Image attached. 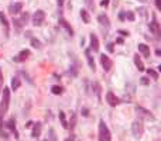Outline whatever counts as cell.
Wrapping results in <instances>:
<instances>
[{
	"label": "cell",
	"instance_id": "1",
	"mask_svg": "<svg viewBox=\"0 0 161 141\" xmlns=\"http://www.w3.org/2000/svg\"><path fill=\"white\" fill-rule=\"evenodd\" d=\"M112 140V134L109 127L106 126V123L103 120L99 122V141H110Z\"/></svg>",
	"mask_w": 161,
	"mask_h": 141
},
{
	"label": "cell",
	"instance_id": "2",
	"mask_svg": "<svg viewBox=\"0 0 161 141\" xmlns=\"http://www.w3.org/2000/svg\"><path fill=\"white\" fill-rule=\"evenodd\" d=\"M132 133L136 138H141L143 134H144V124H143L141 118H137L134 120L133 124H132Z\"/></svg>",
	"mask_w": 161,
	"mask_h": 141
},
{
	"label": "cell",
	"instance_id": "3",
	"mask_svg": "<svg viewBox=\"0 0 161 141\" xmlns=\"http://www.w3.org/2000/svg\"><path fill=\"white\" fill-rule=\"evenodd\" d=\"M10 106V89L9 88H3V93H2V102H0V109L5 114L9 110Z\"/></svg>",
	"mask_w": 161,
	"mask_h": 141
},
{
	"label": "cell",
	"instance_id": "4",
	"mask_svg": "<svg viewBox=\"0 0 161 141\" xmlns=\"http://www.w3.org/2000/svg\"><path fill=\"white\" fill-rule=\"evenodd\" d=\"M44 20H45V13H44V10H37L36 13L33 14L31 23L34 24L36 27H38V26H41V24L44 23Z\"/></svg>",
	"mask_w": 161,
	"mask_h": 141
},
{
	"label": "cell",
	"instance_id": "5",
	"mask_svg": "<svg viewBox=\"0 0 161 141\" xmlns=\"http://www.w3.org/2000/svg\"><path fill=\"white\" fill-rule=\"evenodd\" d=\"M0 24H2V27L5 30V35L6 37H9L10 35V23L7 17H6V14L3 11H0Z\"/></svg>",
	"mask_w": 161,
	"mask_h": 141
},
{
	"label": "cell",
	"instance_id": "6",
	"mask_svg": "<svg viewBox=\"0 0 161 141\" xmlns=\"http://www.w3.org/2000/svg\"><path fill=\"white\" fill-rule=\"evenodd\" d=\"M148 28H150V31H151L153 34H156L157 37H160L161 35V28H160V23L157 21L156 16H153V21L150 24H148Z\"/></svg>",
	"mask_w": 161,
	"mask_h": 141
},
{
	"label": "cell",
	"instance_id": "7",
	"mask_svg": "<svg viewBox=\"0 0 161 141\" xmlns=\"http://www.w3.org/2000/svg\"><path fill=\"white\" fill-rule=\"evenodd\" d=\"M101 64H102V66H103V70H105V72H109V70L112 69V66H113L112 59L107 55H105V54L101 55Z\"/></svg>",
	"mask_w": 161,
	"mask_h": 141
},
{
	"label": "cell",
	"instance_id": "8",
	"mask_svg": "<svg viewBox=\"0 0 161 141\" xmlns=\"http://www.w3.org/2000/svg\"><path fill=\"white\" fill-rule=\"evenodd\" d=\"M106 102L110 104V106H117V104H120L122 102H120V99L116 96L112 90H109V92H106Z\"/></svg>",
	"mask_w": 161,
	"mask_h": 141
},
{
	"label": "cell",
	"instance_id": "9",
	"mask_svg": "<svg viewBox=\"0 0 161 141\" xmlns=\"http://www.w3.org/2000/svg\"><path fill=\"white\" fill-rule=\"evenodd\" d=\"M136 113L138 114V117H144V118H154V116L151 114V112L150 110H147V109L141 107V106H137L136 107Z\"/></svg>",
	"mask_w": 161,
	"mask_h": 141
},
{
	"label": "cell",
	"instance_id": "10",
	"mask_svg": "<svg viewBox=\"0 0 161 141\" xmlns=\"http://www.w3.org/2000/svg\"><path fill=\"white\" fill-rule=\"evenodd\" d=\"M58 23H60V26L62 28H65V31L69 34V35H74V28L71 27V24L67 21V20L64 19V17H60V20H58Z\"/></svg>",
	"mask_w": 161,
	"mask_h": 141
},
{
	"label": "cell",
	"instance_id": "11",
	"mask_svg": "<svg viewBox=\"0 0 161 141\" xmlns=\"http://www.w3.org/2000/svg\"><path fill=\"white\" fill-rule=\"evenodd\" d=\"M31 55V52H30V50H23V51L20 52L19 55L17 56H14L13 58V61L14 62H23V61H26L28 56Z\"/></svg>",
	"mask_w": 161,
	"mask_h": 141
},
{
	"label": "cell",
	"instance_id": "12",
	"mask_svg": "<svg viewBox=\"0 0 161 141\" xmlns=\"http://www.w3.org/2000/svg\"><path fill=\"white\" fill-rule=\"evenodd\" d=\"M85 56H86V61L89 64V68L95 72L96 70V64H95V59H93L92 54H91V50H85Z\"/></svg>",
	"mask_w": 161,
	"mask_h": 141
},
{
	"label": "cell",
	"instance_id": "13",
	"mask_svg": "<svg viewBox=\"0 0 161 141\" xmlns=\"http://www.w3.org/2000/svg\"><path fill=\"white\" fill-rule=\"evenodd\" d=\"M89 41H91V50H93L95 52L99 51V40H98L96 34H91L89 35Z\"/></svg>",
	"mask_w": 161,
	"mask_h": 141
},
{
	"label": "cell",
	"instance_id": "14",
	"mask_svg": "<svg viewBox=\"0 0 161 141\" xmlns=\"http://www.w3.org/2000/svg\"><path fill=\"white\" fill-rule=\"evenodd\" d=\"M138 48V51L143 54V56H146V58H150V54H151V51H150V47H148L147 44H138L137 45Z\"/></svg>",
	"mask_w": 161,
	"mask_h": 141
},
{
	"label": "cell",
	"instance_id": "15",
	"mask_svg": "<svg viewBox=\"0 0 161 141\" xmlns=\"http://www.w3.org/2000/svg\"><path fill=\"white\" fill-rule=\"evenodd\" d=\"M23 11V3H14V4H11L10 6V13L13 14H19V13H21Z\"/></svg>",
	"mask_w": 161,
	"mask_h": 141
},
{
	"label": "cell",
	"instance_id": "16",
	"mask_svg": "<svg viewBox=\"0 0 161 141\" xmlns=\"http://www.w3.org/2000/svg\"><path fill=\"white\" fill-rule=\"evenodd\" d=\"M41 128H42V124H41V123H34V124H33L31 136L34 137V138H37V137L41 134Z\"/></svg>",
	"mask_w": 161,
	"mask_h": 141
},
{
	"label": "cell",
	"instance_id": "17",
	"mask_svg": "<svg viewBox=\"0 0 161 141\" xmlns=\"http://www.w3.org/2000/svg\"><path fill=\"white\" fill-rule=\"evenodd\" d=\"M98 21L101 23V26H105V27H109L110 26V20L106 14H99L98 16Z\"/></svg>",
	"mask_w": 161,
	"mask_h": 141
},
{
	"label": "cell",
	"instance_id": "18",
	"mask_svg": "<svg viewBox=\"0 0 161 141\" xmlns=\"http://www.w3.org/2000/svg\"><path fill=\"white\" fill-rule=\"evenodd\" d=\"M133 59H134V65L137 66V69L140 70V72H143V70L146 69V68H144V64H143V61H141V58L138 56V54H136V55L133 56Z\"/></svg>",
	"mask_w": 161,
	"mask_h": 141
},
{
	"label": "cell",
	"instance_id": "19",
	"mask_svg": "<svg viewBox=\"0 0 161 141\" xmlns=\"http://www.w3.org/2000/svg\"><path fill=\"white\" fill-rule=\"evenodd\" d=\"M6 126H7L9 130H11V131L16 134V138H19V134H17V130H16V120H14V118H10L9 122L6 123Z\"/></svg>",
	"mask_w": 161,
	"mask_h": 141
},
{
	"label": "cell",
	"instance_id": "20",
	"mask_svg": "<svg viewBox=\"0 0 161 141\" xmlns=\"http://www.w3.org/2000/svg\"><path fill=\"white\" fill-rule=\"evenodd\" d=\"M75 126H76V113L71 112V118H69V122H68V128L74 130Z\"/></svg>",
	"mask_w": 161,
	"mask_h": 141
},
{
	"label": "cell",
	"instance_id": "21",
	"mask_svg": "<svg viewBox=\"0 0 161 141\" xmlns=\"http://www.w3.org/2000/svg\"><path fill=\"white\" fill-rule=\"evenodd\" d=\"M81 17H82V20H83V23L85 24L91 23V16H89V11H88V10H85V9L81 10Z\"/></svg>",
	"mask_w": 161,
	"mask_h": 141
},
{
	"label": "cell",
	"instance_id": "22",
	"mask_svg": "<svg viewBox=\"0 0 161 141\" xmlns=\"http://www.w3.org/2000/svg\"><path fill=\"white\" fill-rule=\"evenodd\" d=\"M21 86V80H20L19 76H14L13 79H11V89L13 90H17Z\"/></svg>",
	"mask_w": 161,
	"mask_h": 141
},
{
	"label": "cell",
	"instance_id": "23",
	"mask_svg": "<svg viewBox=\"0 0 161 141\" xmlns=\"http://www.w3.org/2000/svg\"><path fill=\"white\" fill-rule=\"evenodd\" d=\"M58 117H60V122H61V124H62V127H64V128H68V122H67V117H65V112L60 110Z\"/></svg>",
	"mask_w": 161,
	"mask_h": 141
},
{
	"label": "cell",
	"instance_id": "24",
	"mask_svg": "<svg viewBox=\"0 0 161 141\" xmlns=\"http://www.w3.org/2000/svg\"><path fill=\"white\" fill-rule=\"evenodd\" d=\"M51 93L52 94H62L64 93V88L62 86H58V85H54L51 88Z\"/></svg>",
	"mask_w": 161,
	"mask_h": 141
},
{
	"label": "cell",
	"instance_id": "25",
	"mask_svg": "<svg viewBox=\"0 0 161 141\" xmlns=\"http://www.w3.org/2000/svg\"><path fill=\"white\" fill-rule=\"evenodd\" d=\"M147 75L151 76V79H154V80L158 79V72H157L156 69H151V68H150V69H147Z\"/></svg>",
	"mask_w": 161,
	"mask_h": 141
},
{
	"label": "cell",
	"instance_id": "26",
	"mask_svg": "<svg viewBox=\"0 0 161 141\" xmlns=\"http://www.w3.org/2000/svg\"><path fill=\"white\" fill-rule=\"evenodd\" d=\"M93 90H95V93L98 94V99L101 100V90H102V88H101V85L98 83V82H95V83H93Z\"/></svg>",
	"mask_w": 161,
	"mask_h": 141
},
{
	"label": "cell",
	"instance_id": "27",
	"mask_svg": "<svg viewBox=\"0 0 161 141\" xmlns=\"http://www.w3.org/2000/svg\"><path fill=\"white\" fill-rule=\"evenodd\" d=\"M31 45L34 48H37V50H40V48L42 47V45H41V41H38L37 38H31Z\"/></svg>",
	"mask_w": 161,
	"mask_h": 141
},
{
	"label": "cell",
	"instance_id": "28",
	"mask_svg": "<svg viewBox=\"0 0 161 141\" xmlns=\"http://www.w3.org/2000/svg\"><path fill=\"white\" fill-rule=\"evenodd\" d=\"M28 17H30V16H28V13H27V11H24V13H21V17H20V21H21V24H23V26H24V24H26V23H27V21H28Z\"/></svg>",
	"mask_w": 161,
	"mask_h": 141
},
{
	"label": "cell",
	"instance_id": "29",
	"mask_svg": "<svg viewBox=\"0 0 161 141\" xmlns=\"http://www.w3.org/2000/svg\"><path fill=\"white\" fill-rule=\"evenodd\" d=\"M68 74L71 76H76V75H78V68H76V65H71V69H69Z\"/></svg>",
	"mask_w": 161,
	"mask_h": 141
},
{
	"label": "cell",
	"instance_id": "30",
	"mask_svg": "<svg viewBox=\"0 0 161 141\" xmlns=\"http://www.w3.org/2000/svg\"><path fill=\"white\" fill-rule=\"evenodd\" d=\"M124 14H126V19L129 20V21H134V19H136L133 11H124Z\"/></svg>",
	"mask_w": 161,
	"mask_h": 141
},
{
	"label": "cell",
	"instance_id": "31",
	"mask_svg": "<svg viewBox=\"0 0 161 141\" xmlns=\"http://www.w3.org/2000/svg\"><path fill=\"white\" fill-rule=\"evenodd\" d=\"M13 23H14V27L17 28V30H21L23 24H21V21H20L19 19H13Z\"/></svg>",
	"mask_w": 161,
	"mask_h": 141
},
{
	"label": "cell",
	"instance_id": "32",
	"mask_svg": "<svg viewBox=\"0 0 161 141\" xmlns=\"http://www.w3.org/2000/svg\"><path fill=\"white\" fill-rule=\"evenodd\" d=\"M85 3H86V6L89 7V10H95V3H93V0H85Z\"/></svg>",
	"mask_w": 161,
	"mask_h": 141
},
{
	"label": "cell",
	"instance_id": "33",
	"mask_svg": "<svg viewBox=\"0 0 161 141\" xmlns=\"http://www.w3.org/2000/svg\"><path fill=\"white\" fill-rule=\"evenodd\" d=\"M50 138H51V141H57V137H55V131L51 128L50 130Z\"/></svg>",
	"mask_w": 161,
	"mask_h": 141
},
{
	"label": "cell",
	"instance_id": "34",
	"mask_svg": "<svg viewBox=\"0 0 161 141\" xmlns=\"http://www.w3.org/2000/svg\"><path fill=\"white\" fill-rule=\"evenodd\" d=\"M119 34L122 35V37H129L130 33L129 31H126V30H119Z\"/></svg>",
	"mask_w": 161,
	"mask_h": 141
},
{
	"label": "cell",
	"instance_id": "35",
	"mask_svg": "<svg viewBox=\"0 0 161 141\" xmlns=\"http://www.w3.org/2000/svg\"><path fill=\"white\" fill-rule=\"evenodd\" d=\"M113 45H115L113 42H109V44H107V51H109V52H113V51H115V47H113Z\"/></svg>",
	"mask_w": 161,
	"mask_h": 141
},
{
	"label": "cell",
	"instance_id": "36",
	"mask_svg": "<svg viewBox=\"0 0 161 141\" xmlns=\"http://www.w3.org/2000/svg\"><path fill=\"white\" fill-rule=\"evenodd\" d=\"M64 2H65V0H57V4H58V9H60V11L62 10V7H64Z\"/></svg>",
	"mask_w": 161,
	"mask_h": 141
},
{
	"label": "cell",
	"instance_id": "37",
	"mask_svg": "<svg viewBox=\"0 0 161 141\" xmlns=\"http://www.w3.org/2000/svg\"><path fill=\"white\" fill-rule=\"evenodd\" d=\"M81 112H82V116H85V117H88V116H89V110H88L86 107H82V110H81Z\"/></svg>",
	"mask_w": 161,
	"mask_h": 141
},
{
	"label": "cell",
	"instance_id": "38",
	"mask_svg": "<svg viewBox=\"0 0 161 141\" xmlns=\"http://www.w3.org/2000/svg\"><path fill=\"white\" fill-rule=\"evenodd\" d=\"M119 19L122 20V21H124V20H126V14H124V11H122V13H119Z\"/></svg>",
	"mask_w": 161,
	"mask_h": 141
},
{
	"label": "cell",
	"instance_id": "39",
	"mask_svg": "<svg viewBox=\"0 0 161 141\" xmlns=\"http://www.w3.org/2000/svg\"><path fill=\"white\" fill-rule=\"evenodd\" d=\"M101 6H102V7H106V6H109V0H102V2H101Z\"/></svg>",
	"mask_w": 161,
	"mask_h": 141
},
{
	"label": "cell",
	"instance_id": "40",
	"mask_svg": "<svg viewBox=\"0 0 161 141\" xmlns=\"http://www.w3.org/2000/svg\"><path fill=\"white\" fill-rule=\"evenodd\" d=\"M141 83L143 85H148V83H150V80H148L147 78H141Z\"/></svg>",
	"mask_w": 161,
	"mask_h": 141
},
{
	"label": "cell",
	"instance_id": "41",
	"mask_svg": "<svg viewBox=\"0 0 161 141\" xmlns=\"http://www.w3.org/2000/svg\"><path fill=\"white\" fill-rule=\"evenodd\" d=\"M156 7H157V10H161V3H160V0H156Z\"/></svg>",
	"mask_w": 161,
	"mask_h": 141
},
{
	"label": "cell",
	"instance_id": "42",
	"mask_svg": "<svg viewBox=\"0 0 161 141\" xmlns=\"http://www.w3.org/2000/svg\"><path fill=\"white\" fill-rule=\"evenodd\" d=\"M65 141H75V136H74V134H71V137H68Z\"/></svg>",
	"mask_w": 161,
	"mask_h": 141
},
{
	"label": "cell",
	"instance_id": "43",
	"mask_svg": "<svg viewBox=\"0 0 161 141\" xmlns=\"http://www.w3.org/2000/svg\"><path fill=\"white\" fill-rule=\"evenodd\" d=\"M3 116H5V114H3L2 109H0V126H2V120H3Z\"/></svg>",
	"mask_w": 161,
	"mask_h": 141
},
{
	"label": "cell",
	"instance_id": "44",
	"mask_svg": "<svg viewBox=\"0 0 161 141\" xmlns=\"http://www.w3.org/2000/svg\"><path fill=\"white\" fill-rule=\"evenodd\" d=\"M116 42H117V44H123V38H122V37H119V38H117V40H116Z\"/></svg>",
	"mask_w": 161,
	"mask_h": 141
},
{
	"label": "cell",
	"instance_id": "45",
	"mask_svg": "<svg viewBox=\"0 0 161 141\" xmlns=\"http://www.w3.org/2000/svg\"><path fill=\"white\" fill-rule=\"evenodd\" d=\"M3 72H2V69H0V83H2V82H3Z\"/></svg>",
	"mask_w": 161,
	"mask_h": 141
},
{
	"label": "cell",
	"instance_id": "46",
	"mask_svg": "<svg viewBox=\"0 0 161 141\" xmlns=\"http://www.w3.org/2000/svg\"><path fill=\"white\" fill-rule=\"evenodd\" d=\"M137 11H140L143 16H146V9H140V10H137Z\"/></svg>",
	"mask_w": 161,
	"mask_h": 141
},
{
	"label": "cell",
	"instance_id": "47",
	"mask_svg": "<svg viewBox=\"0 0 161 141\" xmlns=\"http://www.w3.org/2000/svg\"><path fill=\"white\" fill-rule=\"evenodd\" d=\"M33 124H34V123H33V122H28V123H27V124H26V127H27V128H28V127H31V126H33Z\"/></svg>",
	"mask_w": 161,
	"mask_h": 141
},
{
	"label": "cell",
	"instance_id": "48",
	"mask_svg": "<svg viewBox=\"0 0 161 141\" xmlns=\"http://www.w3.org/2000/svg\"><path fill=\"white\" fill-rule=\"evenodd\" d=\"M138 2H140V3H146L147 0H138Z\"/></svg>",
	"mask_w": 161,
	"mask_h": 141
},
{
	"label": "cell",
	"instance_id": "49",
	"mask_svg": "<svg viewBox=\"0 0 161 141\" xmlns=\"http://www.w3.org/2000/svg\"><path fill=\"white\" fill-rule=\"evenodd\" d=\"M44 141H48V140H44Z\"/></svg>",
	"mask_w": 161,
	"mask_h": 141
}]
</instances>
